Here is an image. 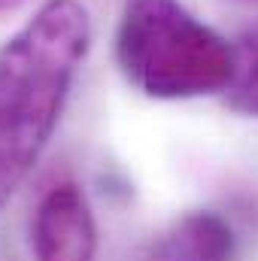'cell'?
<instances>
[{"label": "cell", "mask_w": 258, "mask_h": 261, "mask_svg": "<svg viewBox=\"0 0 258 261\" xmlns=\"http://www.w3.org/2000/svg\"><path fill=\"white\" fill-rule=\"evenodd\" d=\"M88 49L91 18L79 0H46L0 46V206L46 152Z\"/></svg>", "instance_id": "cell-1"}, {"label": "cell", "mask_w": 258, "mask_h": 261, "mask_svg": "<svg viewBox=\"0 0 258 261\" xmlns=\"http://www.w3.org/2000/svg\"><path fill=\"white\" fill-rule=\"evenodd\" d=\"M116 64L155 100H189L228 91L234 46L179 0H125L116 28Z\"/></svg>", "instance_id": "cell-2"}, {"label": "cell", "mask_w": 258, "mask_h": 261, "mask_svg": "<svg viewBox=\"0 0 258 261\" xmlns=\"http://www.w3.org/2000/svg\"><path fill=\"white\" fill-rule=\"evenodd\" d=\"M34 261H94L97 222L76 182H55L31 219Z\"/></svg>", "instance_id": "cell-3"}, {"label": "cell", "mask_w": 258, "mask_h": 261, "mask_svg": "<svg viewBox=\"0 0 258 261\" xmlns=\"http://www.w3.org/2000/svg\"><path fill=\"white\" fill-rule=\"evenodd\" d=\"M234 228L210 210L186 213L149 249V261H234Z\"/></svg>", "instance_id": "cell-4"}, {"label": "cell", "mask_w": 258, "mask_h": 261, "mask_svg": "<svg viewBox=\"0 0 258 261\" xmlns=\"http://www.w3.org/2000/svg\"><path fill=\"white\" fill-rule=\"evenodd\" d=\"M225 103L240 116L258 119V24L234 40V79L225 91Z\"/></svg>", "instance_id": "cell-5"}, {"label": "cell", "mask_w": 258, "mask_h": 261, "mask_svg": "<svg viewBox=\"0 0 258 261\" xmlns=\"http://www.w3.org/2000/svg\"><path fill=\"white\" fill-rule=\"evenodd\" d=\"M24 0H0V12H12V9H18Z\"/></svg>", "instance_id": "cell-6"}]
</instances>
